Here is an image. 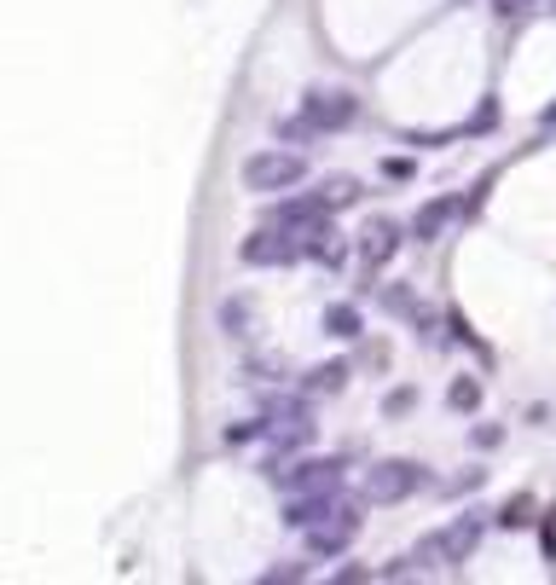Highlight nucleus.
Segmentation results:
<instances>
[{
  "label": "nucleus",
  "instance_id": "1",
  "mask_svg": "<svg viewBox=\"0 0 556 585\" xmlns=\"http://www.w3.org/2000/svg\"><path fill=\"white\" fill-rule=\"evenodd\" d=\"M481 533H487L481 510H464V516H452L447 528L424 533V540H417V550H412V557L424 562V574H429V568H447V574H452V568H464L469 557H476Z\"/></svg>",
  "mask_w": 556,
  "mask_h": 585
},
{
  "label": "nucleus",
  "instance_id": "2",
  "mask_svg": "<svg viewBox=\"0 0 556 585\" xmlns=\"http://www.w3.org/2000/svg\"><path fill=\"white\" fill-rule=\"evenodd\" d=\"M424 487H429V470L412 464V458H377L360 476V493L371 498V505H406V498H417Z\"/></svg>",
  "mask_w": 556,
  "mask_h": 585
},
{
  "label": "nucleus",
  "instance_id": "3",
  "mask_svg": "<svg viewBox=\"0 0 556 585\" xmlns=\"http://www.w3.org/2000/svg\"><path fill=\"white\" fill-rule=\"evenodd\" d=\"M301 180H308V157L301 152H279V145H267V152L244 157V186L273 197V192H296Z\"/></svg>",
  "mask_w": 556,
  "mask_h": 585
},
{
  "label": "nucleus",
  "instance_id": "4",
  "mask_svg": "<svg viewBox=\"0 0 556 585\" xmlns=\"http://www.w3.org/2000/svg\"><path fill=\"white\" fill-rule=\"evenodd\" d=\"M267 481L279 493H336L342 487V458H279V464H261Z\"/></svg>",
  "mask_w": 556,
  "mask_h": 585
},
{
  "label": "nucleus",
  "instance_id": "5",
  "mask_svg": "<svg viewBox=\"0 0 556 585\" xmlns=\"http://www.w3.org/2000/svg\"><path fill=\"white\" fill-rule=\"evenodd\" d=\"M238 256H244V266H296V261H308V238H301L296 226L261 221V226L238 244Z\"/></svg>",
  "mask_w": 556,
  "mask_h": 585
},
{
  "label": "nucleus",
  "instance_id": "6",
  "mask_svg": "<svg viewBox=\"0 0 556 585\" xmlns=\"http://www.w3.org/2000/svg\"><path fill=\"white\" fill-rule=\"evenodd\" d=\"M301 116L313 122V133H342V128H353V116H360V99L342 93V88H308Z\"/></svg>",
  "mask_w": 556,
  "mask_h": 585
},
{
  "label": "nucleus",
  "instance_id": "7",
  "mask_svg": "<svg viewBox=\"0 0 556 585\" xmlns=\"http://www.w3.org/2000/svg\"><path fill=\"white\" fill-rule=\"evenodd\" d=\"M353 540H360V510H353V505H336V510L325 516V522H313V528H308V557L336 562Z\"/></svg>",
  "mask_w": 556,
  "mask_h": 585
},
{
  "label": "nucleus",
  "instance_id": "8",
  "mask_svg": "<svg viewBox=\"0 0 556 585\" xmlns=\"http://www.w3.org/2000/svg\"><path fill=\"white\" fill-rule=\"evenodd\" d=\"M261 221L308 232V226H319V221H331V197H325V186H319V192H296V197H279V204H267Z\"/></svg>",
  "mask_w": 556,
  "mask_h": 585
},
{
  "label": "nucleus",
  "instance_id": "9",
  "mask_svg": "<svg viewBox=\"0 0 556 585\" xmlns=\"http://www.w3.org/2000/svg\"><path fill=\"white\" fill-rule=\"evenodd\" d=\"M395 256H400V226L395 221H365L360 226V266H365V278L383 273Z\"/></svg>",
  "mask_w": 556,
  "mask_h": 585
},
{
  "label": "nucleus",
  "instance_id": "10",
  "mask_svg": "<svg viewBox=\"0 0 556 585\" xmlns=\"http://www.w3.org/2000/svg\"><path fill=\"white\" fill-rule=\"evenodd\" d=\"M464 214H469V209H464V197H429V204L412 214V226H406V232H412L417 244H435L452 221H464Z\"/></svg>",
  "mask_w": 556,
  "mask_h": 585
},
{
  "label": "nucleus",
  "instance_id": "11",
  "mask_svg": "<svg viewBox=\"0 0 556 585\" xmlns=\"http://www.w3.org/2000/svg\"><path fill=\"white\" fill-rule=\"evenodd\" d=\"M342 505L336 493H290V505H284V528H296V533H308L313 522H325V516Z\"/></svg>",
  "mask_w": 556,
  "mask_h": 585
},
{
  "label": "nucleus",
  "instance_id": "12",
  "mask_svg": "<svg viewBox=\"0 0 556 585\" xmlns=\"http://www.w3.org/2000/svg\"><path fill=\"white\" fill-rule=\"evenodd\" d=\"M319 325H325V337H336V342H353L365 330V320H360V308H353V302H331L325 313H319Z\"/></svg>",
  "mask_w": 556,
  "mask_h": 585
},
{
  "label": "nucleus",
  "instance_id": "13",
  "mask_svg": "<svg viewBox=\"0 0 556 585\" xmlns=\"http://www.w3.org/2000/svg\"><path fill=\"white\" fill-rule=\"evenodd\" d=\"M348 389V360H325L301 377V394H342Z\"/></svg>",
  "mask_w": 556,
  "mask_h": 585
},
{
  "label": "nucleus",
  "instance_id": "14",
  "mask_svg": "<svg viewBox=\"0 0 556 585\" xmlns=\"http://www.w3.org/2000/svg\"><path fill=\"white\" fill-rule=\"evenodd\" d=\"M447 406H452V412H476V406H481V382H476V377H452Z\"/></svg>",
  "mask_w": 556,
  "mask_h": 585
},
{
  "label": "nucleus",
  "instance_id": "15",
  "mask_svg": "<svg viewBox=\"0 0 556 585\" xmlns=\"http://www.w3.org/2000/svg\"><path fill=\"white\" fill-rule=\"evenodd\" d=\"M325 197H331V209H353L360 204V180L336 174V180H325Z\"/></svg>",
  "mask_w": 556,
  "mask_h": 585
},
{
  "label": "nucleus",
  "instance_id": "16",
  "mask_svg": "<svg viewBox=\"0 0 556 585\" xmlns=\"http://www.w3.org/2000/svg\"><path fill=\"white\" fill-rule=\"evenodd\" d=\"M273 133H279V140L284 145H301V140H319V133H313V122H308V116H284V122H273Z\"/></svg>",
  "mask_w": 556,
  "mask_h": 585
},
{
  "label": "nucleus",
  "instance_id": "17",
  "mask_svg": "<svg viewBox=\"0 0 556 585\" xmlns=\"http://www.w3.org/2000/svg\"><path fill=\"white\" fill-rule=\"evenodd\" d=\"M528 522H533V498H528V493H516L510 505L499 510V528H528Z\"/></svg>",
  "mask_w": 556,
  "mask_h": 585
},
{
  "label": "nucleus",
  "instance_id": "18",
  "mask_svg": "<svg viewBox=\"0 0 556 585\" xmlns=\"http://www.w3.org/2000/svg\"><path fill=\"white\" fill-rule=\"evenodd\" d=\"M221 325H227V337H244V325H249V302H221Z\"/></svg>",
  "mask_w": 556,
  "mask_h": 585
},
{
  "label": "nucleus",
  "instance_id": "19",
  "mask_svg": "<svg viewBox=\"0 0 556 585\" xmlns=\"http://www.w3.org/2000/svg\"><path fill=\"white\" fill-rule=\"evenodd\" d=\"M267 434V417H249V424H232L227 429V446H244V441H261Z\"/></svg>",
  "mask_w": 556,
  "mask_h": 585
},
{
  "label": "nucleus",
  "instance_id": "20",
  "mask_svg": "<svg viewBox=\"0 0 556 585\" xmlns=\"http://www.w3.org/2000/svg\"><path fill=\"white\" fill-rule=\"evenodd\" d=\"M261 580H267V585H290V580H308V568H301V562H273Z\"/></svg>",
  "mask_w": 556,
  "mask_h": 585
},
{
  "label": "nucleus",
  "instance_id": "21",
  "mask_svg": "<svg viewBox=\"0 0 556 585\" xmlns=\"http://www.w3.org/2000/svg\"><path fill=\"white\" fill-rule=\"evenodd\" d=\"M417 406V389H395L389 400H383V412H389V417H406Z\"/></svg>",
  "mask_w": 556,
  "mask_h": 585
},
{
  "label": "nucleus",
  "instance_id": "22",
  "mask_svg": "<svg viewBox=\"0 0 556 585\" xmlns=\"http://www.w3.org/2000/svg\"><path fill=\"white\" fill-rule=\"evenodd\" d=\"M331 580H336V585H360V580H371V568H365V562H342Z\"/></svg>",
  "mask_w": 556,
  "mask_h": 585
},
{
  "label": "nucleus",
  "instance_id": "23",
  "mask_svg": "<svg viewBox=\"0 0 556 585\" xmlns=\"http://www.w3.org/2000/svg\"><path fill=\"white\" fill-rule=\"evenodd\" d=\"M383 174H389V180H412L417 169H412V162H406V157H389V162H383Z\"/></svg>",
  "mask_w": 556,
  "mask_h": 585
},
{
  "label": "nucleus",
  "instance_id": "24",
  "mask_svg": "<svg viewBox=\"0 0 556 585\" xmlns=\"http://www.w3.org/2000/svg\"><path fill=\"white\" fill-rule=\"evenodd\" d=\"M481 481H487V470H464L458 481H452V493H476V487H481Z\"/></svg>",
  "mask_w": 556,
  "mask_h": 585
},
{
  "label": "nucleus",
  "instance_id": "25",
  "mask_svg": "<svg viewBox=\"0 0 556 585\" xmlns=\"http://www.w3.org/2000/svg\"><path fill=\"white\" fill-rule=\"evenodd\" d=\"M493 12H499V18H510V12H528V0H493Z\"/></svg>",
  "mask_w": 556,
  "mask_h": 585
},
{
  "label": "nucleus",
  "instance_id": "26",
  "mask_svg": "<svg viewBox=\"0 0 556 585\" xmlns=\"http://www.w3.org/2000/svg\"><path fill=\"white\" fill-rule=\"evenodd\" d=\"M539 540H545V557L556 562V522H545V533H539Z\"/></svg>",
  "mask_w": 556,
  "mask_h": 585
}]
</instances>
